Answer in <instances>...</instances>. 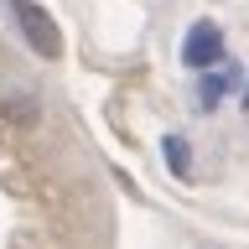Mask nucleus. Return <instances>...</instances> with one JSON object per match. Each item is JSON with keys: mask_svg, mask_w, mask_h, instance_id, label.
I'll return each instance as SVG.
<instances>
[{"mask_svg": "<svg viewBox=\"0 0 249 249\" xmlns=\"http://www.w3.org/2000/svg\"><path fill=\"white\" fill-rule=\"evenodd\" d=\"M11 11H16V26H21V36H26L42 57H57L62 52V31H57V21L36 5V0H11Z\"/></svg>", "mask_w": 249, "mask_h": 249, "instance_id": "1", "label": "nucleus"}, {"mask_svg": "<svg viewBox=\"0 0 249 249\" xmlns=\"http://www.w3.org/2000/svg\"><path fill=\"white\" fill-rule=\"evenodd\" d=\"M182 62L187 68H213V62H223V31L213 26V21H192L182 36Z\"/></svg>", "mask_w": 249, "mask_h": 249, "instance_id": "2", "label": "nucleus"}, {"mask_svg": "<svg viewBox=\"0 0 249 249\" xmlns=\"http://www.w3.org/2000/svg\"><path fill=\"white\" fill-rule=\"evenodd\" d=\"M0 114L16 120V124H31L36 120V99H31L26 89H11V93H0Z\"/></svg>", "mask_w": 249, "mask_h": 249, "instance_id": "3", "label": "nucleus"}, {"mask_svg": "<svg viewBox=\"0 0 249 249\" xmlns=\"http://www.w3.org/2000/svg\"><path fill=\"white\" fill-rule=\"evenodd\" d=\"M229 83H233V73H229V68H223V73H213V78H202V89H197L202 99H197V104H202V109H213L218 99H223V89H229Z\"/></svg>", "mask_w": 249, "mask_h": 249, "instance_id": "4", "label": "nucleus"}, {"mask_svg": "<svg viewBox=\"0 0 249 249\" xmlns=\"http://www.w3.org/2000/svg\"><path fill=\"white\" fill-rule=\"evenodd\" d=\"M166 161H171V171H177V177H187V171H192V151H187L182 135H166Z\"/></svg>", "mask_w": 249, "mask_h": 249, "instance_id": "5", "label": "nucleus"}, {"mask_svg": "<svg viewBox=\"0 0 249 249\" xmlns=\"http://www.w3.org/2000/svg\"><path fill=\"white\" fill-rule=\"evenodd\" d=\"M244 104H249V93H244Z\"/></svg>", "mask_w": 249, "mask_h": 249, "instance_id": "6", "label": "nucleus"}]
</instances>
